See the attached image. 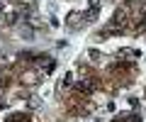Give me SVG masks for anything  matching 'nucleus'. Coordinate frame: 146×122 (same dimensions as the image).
Segmentation results:
<instances>
[{
  "label": "nucleus",
  "instance_id": "20e7f679",
  "mask_svg": "<svg viewBox=\"0 0 146 122\" xmlns=\"http://www.w3.org/2000/svg\"><path fill=\"white\" fill-rule=\"evenodd\" d=\"M78 12H71V17H68V25H71V27H76V22H78Z\"/></svg>",
  "mask_w": 146,
  "mask_h": 122
},
{
  "label": "nucleus",
  "instance_id": "f03ea898",
  "mask_svg": "<svg viewBox=\"0 0 146 122\" xmlns=\"http://www.w3.org/2000/svg\"><path fill=\"white\" fill-rule=\"evenodd\" d=\"M78 90H85V93H90V90H93V83H90V81H80V83H78Z\"/></svg>",
  "mask_w": 146,
  "mask_h": 122
},
{
  "label": "nucleus",
  "instance_id": "f257e3e1",
  "mask_svg": "<svg viewBox=\"0 0 146 122\" xmlns=\"http://www.w3.org/2000/svg\"><path fill=\"white\" fill-rule=\"evenodd\" d=\"M98 15H100V7H93V5H90V10L83 15V20H85V22H93V20H98Z\"/></svg>",
  "mask_w": 146,
  "mask_h": 122
},
{
  "label": "nucleus",
  "instance_id": "7ed1b4c3",
  "mask_svg": "<svg viewBox=\"0 0 146 122\" xmlns=\"http://www.w3.org/2000/svg\"><path fill=\"white\" fill-rule=\"evenodd\" d=\"M22 120H25V115H22V112H15V115L7 117V122H22Z\"/></svg>",
  "mask_w": 146,
  "mask_h": 122
},
{
  "label": "nucleus",
  "instance_id": "39448f33",
  "mask_svg": "<svg viewBox=\"0 0 146 122\" xmlns=\"http://www.w3.org/2000/svg\"><path fill=\"white\" fill-rule=\"evenodd\" d=\"M0 10H3V5H0Z\"/></svg>",
  "mask_w": 146,
  "mask_h": 122
}]
</instances>
